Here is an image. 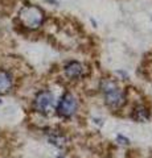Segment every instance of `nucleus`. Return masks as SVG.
<instances>
[{
    "label": "nucleus",
    "mask_w": 152,
    "mask_h": 158,
    "mask_svg": "<svg viewBox=\"0 0 152 158\" xmlns=\"http://www.w3.org/2000/svg\"><path fill=\"white\" fill-rule=\"evenodd\" d=\"M19 19L24 27L29 29H37L44 21V13L38 7L27 6L19 13Z\"/></svg>",
    "instance_id": "1"
},
{
    "label": "nucleus",
    "mask_w": 152,
    "mask_h": 158,
    "mask_svg": "<svg viewBox=\"0 0 152 158\" xmlns=\"http://www.w3.org/2000/svg\"><path fill=\"white\" fill-rule=\"evenodd\" d=\"M102 90L105 94L106 104L111 108H119L124 103V96L122 94L120 88L118 87L114 82L105 81L102 83Z\"/></svg>",
    "instance_id": "2"
},
{
    "label": "nucleus",
    "mask_w": 152,
    "mask_h": 158,
    "mask_svg": "<svg viewBox=\"0 0 152 158\" xmlns=\"http://www.w3.org/2000/svg\"><path fill=\"white\" fill-rule=\"evenodd\" d=\"M35 108L42 115H49L54 108V96L50 91H41L35 98Z\"/></svg>",
    "instance_id": "3"
},
{
    "label": "nucleus",
    "mask_w": 152,
    "mask_h": 158,
    "mask_svg": "<svg viewBox=\"0 0 152 158\" xmlns=\"http://www.w3.org/2000/svg\"><path fill=\"white\" fill-rule=\"evenodd\" d=\"M77 111V100L74 99V96L72 94H65L60 103H58V107H57V112L58 115H61L62 117H70L76 113Z\"/></svg>",
    "instance_id": "4"
},
{
    "label": "nucleus",
    "mask_w": 152,
    "mask_h": 158,
    "mask_svg": "<svg viewBox=\"0 0 152 158\" xmlns=\"http://www.w3.org/2000/svg\"><path fill=\"white\" fill-rule=\"evenodd\" d=\"M65 73H66L67 78L78 79V78H81L86 74V69L80 62H70L65 66Z\"/></svg>",
    "instance_id": "5"
},
{
    "label": "nucleus",
    "mask_w": 152,
    "mask_h": 158,
    "mask_svg": "<svg viewBox=\"0 0 152 158\" xmlns=\"http://www.w3.org/2000/svg\"><path fill=\"white\" fill-rule=\"evenodd\" d=\"M12 88V77L6 70H0V95H6Z\"/></svg>",
    "instance_id": "6"
},
{
    "label": "nucleus",
    "mask_w": 152,
    "mask_h": 158,
    "mask_svg": "<svg viewBox=\"0 0 152 158\" xmlns=\"http://www.w3.org/2000/svg\"><path fill=\"white\" fill-rule=\"evenodd\" d=\"M134 117H135V120H138V121H140V123H143V121H147V120H148L150 112H148V110H147V108H144L143 106H139V107H136V108H135Z\"/></svg>",
    "instance_id": "7"
}]
</instances>
